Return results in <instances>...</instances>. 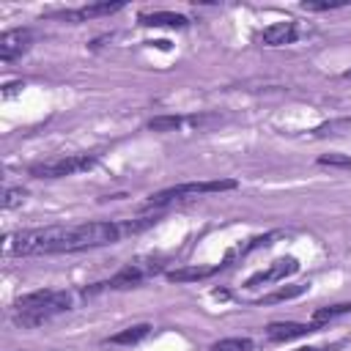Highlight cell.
Masks as SVG:
<instances>
[{
	"label": "cell",
	"mask_w": 351,
	"mask_h": 351,
	"mask_svg": "<svg viewBox=\"0 0 351 351\" xmlns=\"http://www.w3.org/2000/svg\"><path fill=\"white\" fill-rule=\"evenodd\" d=\"M71 310V293L58 288H38L30 293H22L14 299V315L11 321L22 329H33L47 324L49 318Z\"/></svg>",
	"instance_id": "1"
},
{
	"label": "cell",
	"mask_w": 351,
	"mask_h": 351,
	"mask_svg": "<svg viewBox=\"0 0 351 351\" xmlns=\"http://www.w3.org/2000/svg\"><path fill=\"white\" fill-rule=\"evenodd\" d=\"M239 184L233 181V178H214V181H186V184H176V186H167V189H162V192H156V195H151L145 203H143V208L148 211V208H162V206H167V203H173V200H181V197H195V195H211V192H230V189H236Z\"/></svg>",
	"instance_id": "2"
},
{
	"label": "cell",
	"mask_w": 351,
	"mask_h": 351,
	"mask_svg": "<svg viewBox=\"0 0 351 351\" xmlns=\"http://www.w3.org/2000/svg\"><path fill=\"white\" fill-rule=\"evenodd\" d=\"M93 165H96V154H69V156H58L49 162H38L27 173L33 178H66V176L90 170Z\"/></svg>",
	"instance_id": "3"
},
{
	"label": "cell",
	"mask_w": 351,
	"mask_h": 351,
	"mask_svg": "<svg viewBox=\"0 0 351 351\" xmlns=\"http://www.w3.org/2000/svg\"><path fill=\"white\" fill-rule=\"evenodd\" d=\"M162 271V263L156 258H137V261H129L123 269H118L107 282L110 291H126V288H137L145 277L151 274H159Z\"/></svg>",
	"instance_id": "4"
},
{
	"label": "cell",
	"mask_w": 351,
	"mask_h": 351,
	"mask_svg": "<svg viewBox=\"0 0 351 351\" xmlns=\"http://www.w3.org/2000/svg\"><path fill=\"white\" fill-rule=\"evenodd\" d=\"M296 271H299V261H296L293 255H285V258L271 261L266 269H261V271L250 274V277L244 280V288H258V285L280 282V280H285V277H291V274H296Z\"/></svg>",
	"instance_id": "5"
},
{
	"label": "cell",
	"mask_w": 351,
	"mask_h": 351,
	"mask_svg": "<svg viewBox=\"0 0 351 351\" xmlns=\"http://www.w3.org/2000/svg\"><path fill=\"white\" fill-rule=\"evenodd\" d=\"M318 324H299V321H271L266 326V340L271 343H285V340H296V337H307L313 332H318Z\"/></svg>",
	"instance_id": "6"
},
{
	"label": "cell",
	"mask_w": 351,
	"mask_h": 351,
	"mask_svg": "<svg viewBox=\"0 0 351 351\" xmlns=\"http://www.w3.org/2000/svg\"><path fill=\"white\" fill-rule=\"evenodd\" d=\"M33 44V30L27 27H14V30H5L0 36V60H14L19 58L22 52H27Z\"/></svg>",
	"instance_id": "7"
},
{
	"label": "cell",
	"mask_w": 351,
	"mask_h": 351,
	"mask_svg": "<svg viewBox=\"0 0 351 351\" xmlns=\"http://www.w3.org/2000/svg\"><path fill=\"white\" fill-rule=\"evenodd\" d=\"M299 38V27L296 22L285 19V22H271L269 27H263L258 33V41L266 47H282V44H293Z\"/></svg>",
	"instance_id": "8"
},
{
	"label": "cell",
	"mask_w": 351,
	"mask_h": 351,
	"mask_svg": "<svg viewBox=\"0 0 351 351\" xmlns=\"http://www.w3.org/2000/svg\"><path fill=\"white\" fill-rule=\"evenodd\" d=\"M121 8H123V3H93V5H82V8H77V11H58V14H52V16L66 19V22H82V19L115 14V11H121Z\"/></svg>",
	"instance_id": "9"
},
{
	"label": "cell",
	"mask_w": 351,
	"mask_h": 351,
	"mask_svg": "<svg viewBox=\"0 0 351 351\" xmlns=\"http://www.w3.org/2000/svg\"><path fill=\"white\" fill-rule=\"evenodd\" d=\"M137 22L143 27H189V19L184 14H176V11H143L137 16Z\"/></svg>",
	"instance_id": "10"
},
{
	"label": "cell",
	"mask_w": 351,
	"mask_h": 351,
	"mask_svg": "<svg viewBox=\"0 0 351 351\" xmlns=\"http://www.w3.org/2000/svg\"><path fill=\"white\" fill-rule=\"evenodd\" d=\"M219 269H222V263H217V266H178V269H167L165 280L167 282H197V280L217 274Z\"/></svg>",
	"instance_id": "11"
},
{
	"label": "cell",
	"mask_w": 351,
	"mask_h": 351,
	"mask_svg": "<svg viewBox=\"0 0 351 351\" xmlns=\"http://www.w3.org/2000/svg\"><path fill=\"white\" fill-rule=\"evenodd\" d=\"M148 335H151V324H132V326H126V329L110 335L104 343H107V346H137V343L145 340Z\"/></svg>",
	"instance_id": "12"
},
{
	"label": "cell",
	"mask_w": 351,
	"mask_h": 351,
	"mask_svg": "<svg viewBox=\"0 0 351 351\" xmlns=\"http://www.w3.org/2000/svg\"><path fill=\"white\" fill-rule=\"evenodd\" d=\"M307 282H296V285H282V288H277V291H271V293H266V296H261L255 304H274V302H288V299H296V296H302V293H307Z\"/></svg>",
	"instance_id": "13"
},
{
	"label": "cell",
	"mask_w": 351,
	"mask_h": 351,
	"mask_svg": "<svg viewBox=\"0 0 351 351\" xmlns=\"http://www.w3.org/2000/svg\"><path fill=\"white\" fill-rule=\"evenodd\" d=\"M348 313H351V302H337V304H326V307H318V310L313 313V324L324 326L326 321H332V318H340V315H348Z\"/></svg>",
	"instance_id": "14"
},
{
	"label": "cell",
	"mask_w": 351,
	"mask_h": 351,
	"mask_svg": "<svg viewBox=\"0 0 351 351\" xmlns=\"http://www.w3.org/2000/svg\"><path fill=\"white\" fill-rule=\"evenodd\" d=\"M282 233L280 230H271V233H263V236H252L244 247H239L236 252H230L228 258H233V255H247V252H252V250H261V247H269V244H274L277 239H280Z\"/></svg>",
	"instance_id": "15"
},
{
	"label": "cell",
	"mask_w": 351,
	"mask_h": 351,
	"mask_svg": "<svg viewBox=\"0 0 351 351\" xmlns=\"http://www.w3.org/2000/svg\"><path fill=\"white\" fill-rule=\"evenodd\" d=\"M208 351H255V346L250 337H222Z\"/></svg>",
	"instance_id": "16"
},
{
	"label": "cell",
	"mask_w": 351,
	"mask_h": 351,
	"mask_svg": "<svg viewBox=\"0 0 351 351\" xmlns=\"http://www.w3.org/2000/svg\"><path fill=\"white\" fill-rule=\"evenodd\" d=\"M181 123H184L181 115H156L148 121V129L151 132H176Z\"/></svg>",
	"instance_id": "17"
},
{
	"label": "cell",
	"mask_w": 351,
	"mask_h": 351,
	"mask_svg": "<svg viewBox=\"0 0 351 351\" xmlns=\"http://www.w3.org/2000/svg\"><path fill=\"white\" fill-rule=\"evenodd\" d=\"M25 197H27V192H25L22 186H8V189L3 192V208H5V211H8V208H16V206L25 203Z\"/></svg>",
	"instance_id": "18"
},
{
	"label": "cell",
	"mask_w": 351,
	"mask_h": 351,
	"mask_svg": "<svg viewBox=\"0 0 351 351\" xmlns=\"http://www.w3.org/2000/svg\"><path fill=\"white\" fill-rule=\"evenodd\" d=\"M318 165H326V167H343V170H351V156H348V154H324V156H318Z\"/></svg>",
	"instance_id": "19"
},
{
	"label": "cell",
	"mask_w": 351,
	"mask_h": 351,
	"mask_svg": "<svg viewBox=\"0 0 351 351\" xmlns=\"http://www.w3.org/2000/svg\"><path fill=\"white\" fill-rule=\"evenodd\" d=\"M346 0H324V3H315V0H304L302 8L304 11H332V8H343Z\"/></svg>",
	"instance_id": "20"
},
{
	"label": "cell",
	"mask_w": 351,
	"mask_h": 351,
	"mask_svg": "<svg viewBox=\"0 0 351 351\" xmlns=\"http://www.w3.org/2000/svg\"><path fill=\"white\" fill-rule=\"evenodd\" d=\"M343 346H346V340H335L329 346H302V348H293V351H337Z\"/></svg>",
	"instance_id": "21"
},
{
	"label": "cell",
	"mask_w": 351,
	"mask_h": 351,
	"mask_svg": "<svg viewBox=\"0 0 351 351\" xmlns=\"http://www.w3.org/2000/svg\"><path fill=\"white\" fill-rule=\"evenodd\" d=\"M19 88H22V82H8V85H5V88H3V96H5V99H8V96H14V93H16V90H19Z\"/></svg>",
	"instance_id": "22"
},
{
	"label": "cell",
	"mask_w": 351,
	"mask_h": 351,
	"mask_svg": "<svg viewBox=\"0 0 351 351\" xmlns=\"http://www.w3.org/2000/svg\"><path fill=\"white\" fill-rule=\"evenodd\" d=\"M211 296H214V299H228V296H230V293H228V291H222V288H217V291H214V293H211Z\"/></svg>",
	"instance_id": "23"
}]
</instances>
